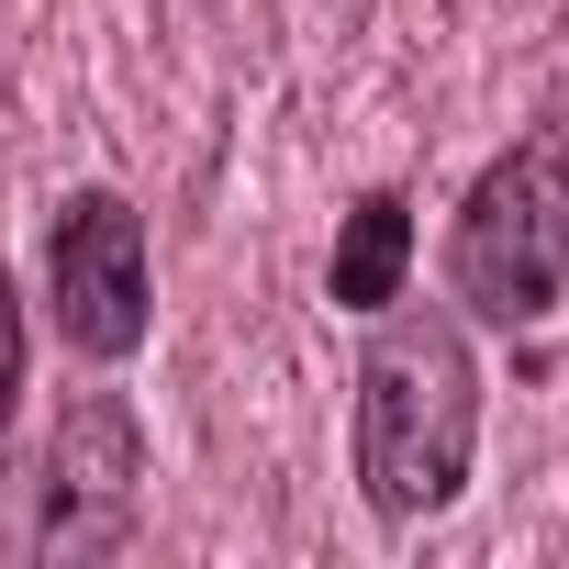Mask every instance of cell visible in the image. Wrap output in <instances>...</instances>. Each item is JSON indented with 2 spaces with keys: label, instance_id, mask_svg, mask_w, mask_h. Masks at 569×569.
<instances>
[{
  "label": "cell",
  "instance_id": "cell-1",
  "mask_svg": "<svg viewBox=\"0 0 569 569\" xmlns=\"http://www.w3.org/2000/svg\"><path fill=\"white\" fill-rule=\"evenodd\" d=\"M480 458V358L447 302H413L358 358V491L380 525H425L469 491Z\"/></svg>",
  "mask_w": 569,
  "mask_h": 569
},
{
  "label": "cell",
  "instance_id": "cell-2",
  "mask_svg": "<svg viewBox=\"0 0 569 569\" xmlns=\"http://www.w3.org/2000/svg\"><path fill=\"white\" fill-rule=\"evenodd\" d=\"M447 291L502 336L558 313V291H569V157H558V134H513L469 179L458 234H447Z\"/></svg>",
  "mask_w": 569,
  "mask_h": 569
},
{
  "label": "cell",
  "instance_id": "cell-3",
  "mask_svg": "<svg viewBox=\"0 0 569 569\" xmlns=\"http://www.w3.org/2000/svg\"><path fill=\"white\" fill-rule=\"evenodd\" d=\"M46 313L79 358H134L146 325H157V279H146V212L123 190H79L57 201V234H46Z\"/></svg>",
  "mask_w": 569,
  "mask_h": 569
},
{
  "label": "cell",
  "instance_id": "cell-4",
  "mask_svg": "<svg viewBox=\"0 0 569 569\" xmlns=\"http://www.w3.org/2000/svg\"><path fill=\"white\" fill-rule=\"evenodd\" d=\"M134 480H146V425L112 402V391H79L57 447H46V513H34V547L46 558H101L134 536Z\"/></svg>",
  "mask_w": 569,
  "mask_h": 569
},
{
  "label": "cell",
  "instance_id": "cell-5",
  "mask_svg": "<svg viewBox=\"0 0 569 569\" xmlns=\"http://www.w3.org/2000/svg\"><path fill=\"white\" fill-rule=\"evenodd\" d=\"M402 268H413V201H402V190H369V201L336 223V268H325L336 313H391V302H402Z\"/></svg>",
  "mask_w": 569,
  "mask_h": 569
},
{
  "label": "cell",
  "instance_id": "cell-6",
  "mask_svg": "<svg viewBox=\"0 0 569 569\" xmlns=\"http://www.w3.org/2000/svg\"><path fill=\"white\" fill-rule=\"evenodd\" d=\"M23 358H34V336H23V291H12V257H0V425H12V402H23Z\"/></svg>",
  "mask_w": 569,
  "mask_h": 569
}]
</instances>
